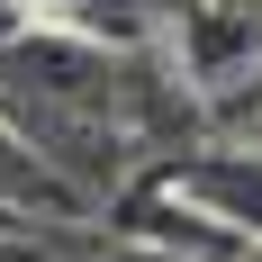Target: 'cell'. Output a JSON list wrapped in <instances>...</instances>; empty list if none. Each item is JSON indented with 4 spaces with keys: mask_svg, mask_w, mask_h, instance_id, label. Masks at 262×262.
I'll return each mask as SVG.
<instances>
[{
    "mask_svg": "<svg viewBox=\"0 0 262 262\" xmlns=\"http://www.w3.org/2000/svg\"><path fill=\"white\" fill-rule=\"evenodd\" d=\"M154 181L199 208L208 226H226L235 244H262V136H235V145H190V154H163Z\"/></svg>",
    "mask_w": 262,
    "mask_h": 262,
    "instance_id": "6da1fadb",
    "label": "cell"
},
{
    "mask_svg": "<svg viewBox=\"0 0 262 262\" xmlns=\"http://www.w3.org/2000/svg\"><path fill=\"white\" fill-rule=\"evenodd\" d=\"M0 226H9V217H0Z\"/></svg>",
    "mask_w": 262,
    "mask_h": 262,
    "instance_id": "52a82bcc",
    "label": "cell"
},
{
    "mask_svg": "<svg viewBox=\"0 0 262 262\" xmlns=\"http://www.w3.org/2000/svg\"><path fill=\"white\" fill-rule=\"evenodd\" d=\"M9 36H27V9H18V0H0V46H9Z\"/></svg>",
    "mask_w": 262,
    "mask_h": 262,
    "instance_id": "3957f363",
    "label": "cell"
},
{
    "mask_svg": "<svg viewBox=\"0 0 262 262\" xmlns=\"http://www.w3.org/2000/svg\"><path fill=\"white\" fill-rule=\"evenodd\" d=\"M91 262H190V253H181V244H163V235H145V226H118Z\"/></svg>",
    "mask_w": 262,
    "mask_h": 262,
    "instance_id": "7a4b0ae2",
    "label": "cell"
},
{
    "mask_svg": "<svg viewBox=\"0 0 262 262\" xmlns=\"http://www.w3.org/2000/svg\"><path fill=\"white\" fill-rule=\"evenodd\" d=\"M253 136H262V118H253Z\"/></svg>",
    "mask_w": 262,
    "mask_h": 262,
    "instance_id": "8992f818",
    "label": "cell"
},
{
    "mask_svg": "<svg viewBox=\"0 0 262 262\" xmlns=\"http://www.w3.org/2000/svg\"><path fill=\"white\" fill-rule=\"evenodd\" d=\"M217 262H262V244H235V253H217Z\"/></svg>",
    "mask_w": 262,
    "mask_h": 262,
    "instance_id": "277c9868",
    "label": "cell"
},
{
    "mask_svg": "<svg viewBox=\"0 0 262 262\" xmlns=\"http://www.w3.org/2000/svg\"><path fill=\"white\" fill-rule=\"evenodd\" d=\"M217 9H262V0H217Z\"/></svg>",
    "mask_w": 262,
    "mask_h": 262,
    "instance_id": "5b68a950",
    "label": "cell"
}]
</instances>
